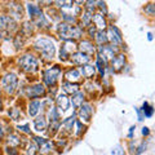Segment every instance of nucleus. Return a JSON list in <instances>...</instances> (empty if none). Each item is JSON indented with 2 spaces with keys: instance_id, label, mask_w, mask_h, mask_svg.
<instances>
[{
  "instance_id": "nucleus-1",
  "label": "nucleus",
  "mask_w": 155,
  "mask_h": 155,
  "mask_svg": "<svg viewBox=\"0 0 155 155\" xmlns=\"http://www.w3.org/2000/svg\"><path fill=\"white\" fill-rule=\"evenodd\" d=\"M57 32L64 41H67V40L74 41L75 39H80L81 35H83L81 27L72 26V25H69V23H65V22H61L60 25L57 26Z\"/></svg>"
},
{
  "instance_id": "nucleus-2",
  "label": "nucleus",
  "mask_w": 155,
  "mask_h": 155,
  "mask_svg": "<svg viewBox=\"0 0 155 155\" xmlns=\"http://www.w3.org/2000/svg\"><path fill=\"white\" fill-rule=\"evenodd\" d=\"M34 48L40 52V54L45 58V60H52L56 53V45L52 39L48 38H38L34 41Z\"/></svg>"
},
{
  "instance_id": "nucleus-3",
  "label": "nucleus",
  "mask_w": 155,
  "mask_h": 155,
  "mask_svg": "<svg viewBox=\"0 0 155 155\" xmlns=\"http://www.w3.org/2000/svg\"><path fill=\"white\" fill-rule=\"evenodd\" d=\"M18 65L21 70L26 74H35L39 70V61L38 58L31 54V53H26L18 60Z\"/></svg>"
},
{
  "instance_id": "nucleus-4",
  "label": "nucleus",
  "mask_w": 155,
  "mask_h": 155,
  "mask_svg": "<svg viewBox=\"0 0 155 155\" xmlns=\"http://www.w3.org/2000/svg\"><path fill=\"white\" fill-rule=\"evenodd\" d=\"M17 85H18V78L13 72H8V74H5L2 78V89L9 96L14 94V92L17 91Z\"/></svg>"
},
{
  "instance_id": "nucleus-5",
  "label": "nucleus",
  "mask_w": 155,
  "mask_h": 155,
  "mask_svg": "<svg viewBox=\"0 0 155 155\" xmlns=\"http://www.w3.org/2000/svg\"><path fill=\"white\" fill-rule=\"evenodd\" d=\"M61 75V67L60 66H52L49 69H47L43 71V81L44 85L47 87H54L58 81V78Z\"/></svg>"
},
{
  "instance_id": "nucleus-6",
  "label": "nucleus",
  "mask_w": 155,
  "mask_h": 155,
  "mask_svg": "<svg viewBox=\"0 0 155 155\" xmlns=\"http://www.w3.org/2000/svg\"><path fill=\"white\" fill-rule=\"evenodd\" d=\"M16 28L17 23L11 16H5V14L0 16V38H4L5 35L12 34Z\"/></svg>"
},
{
  "instance_id": "nucleus-7",
  "label": "nucleus",
  "mask_w": 155,
  "mask_h": 155,
  "mask_svg": "<svg viewBox=\"0 0 155 155\" xmlns=\"http://www.w3.org/2000/svg\"><path fill=\"white\" fill-rule=\"evenodd\" d=\"M45 93H47L45 85L41 83L32 84L30 87H27V88H25V94L27 98H39V97L45 96Z\"/></svg>"
},
{
  "instance_id": "nucleus-8",
  "label": "nucleus",
  "mask_w": 155,
  "mask_h": 155,
  "mask_svg": "<svg viewBox=\"0 0 155 155\" xmlns=\"http://www.w3.org/2000/svg\"><path fill=\"white\" fill-rule=\"evenodd\" d=\"M75 48H78V47L75 45V43L72 40L64 41V44L61 45V49H60V60L61 61L70 60V57L75 53Z\"/></svg>"
},
{
  "instance_id": "nucleus-9",
  "label": "nucleus",
  "mask_w": 155,
  "mask_h": 155,
  "mask_svg": "<svg viewBox=\"0 0 155 155\" xmlns=\"http://www.w3.org/2000/svg\"><path fill=\"white\" fill-rule=\"evenodd\" d=\"M107 38H109V41L113 43V47H120L123 45V38H122V32L116 26H110L107 28Z\"/></svg>"
},
{
  "instance_id": "nucleus-10",
  "label": "nucleus",
  "mask_w": 155,
  "mask_h": 155,
  "mask_svg": "<svg viewBox=\"0 0 155 155\" xmlns=\"http://www.w3.org/2000/svg\"><path fill=\"white\" fill-rule=\"evenodd\" d=\"M97 54H98V57L102 58V61L105 62V64H107L109 61H113L115 58V56H116L113 45L98 47V49H97Z\"/></svg>"
},
{
  "instance_id": "nucleus-11",
  "label": "nucleus",
  "mask_w": 155,
  "mask_h": 155,
  "mask_svg": "<svg viewBox=\"0 0 155 155\" xmlns=\"http://www.w3.org/2000/svg\"><path fill=\"white\" fill-rule=\"evenodd\" d=\"M92 114H93V109L89 104H83L79 107V111H78V116H79V120L81 123H89Z\"/></svg>"
},
{
  "instance_id": "nucleus-12",
  "label": "nucleus",
  "mask_w": 155,
  "mask_h": 155,
  "mask_svg": "<svg viewBox=\"0 0 155 155\" xmlns=\"http://www.w3.org/2000/svg\"><path fill=\"white\" fill-rule=\"evenodd\" d=\"M92 22H93V26L98 31H105L106 27H107L106 18L104 16V13H101V12H97V13L93 14V17H92Z\"/></svg>"
},
{
  "instance_id": "nucleus-13",
  "label": "nucleus",
  "mask_w": 155,
  "mask_h": 155,
  "mask_svg": "<svg viewBox=\"0 0 155 155\" xmlns=\"http://www.w3.org/2000/svg\"><path fill=\"white\" fill-rule=\"evenodd\" d=\"M69 106H70V98L65 93H61V94L57 96V98H56V107H57V110L60 111V113H64V111H66L67 109H69Z\"/></svg>"
},
{
  "instance_id": "nucleus-14",
  "label": "nucleus",
  "mask_w": 155,
  "mask_h": 155,
  "mask_svg": "<svg viewBox=\"0 0 155 155\" xmlns=\"http://www.w3.org/2000/svg\"><path fill=\"white\" fill-rule=\"evenodd\" d=\"M78 49H79V52L84 53L87 56H92L96 53V48L91 40H81L79 43V45H78Z\"/></svg>"
},
{
  "instance_id": "nucleus-15",
  "label": "nucleus",
  "mask_w": 155,
  "mask_h": 155,
  "mask_svg": "<svg viewBox=\"0 0 155 155\" xmlns=\"http://www.w3.org/2000/svg\"><path fill=\"white\" fill-rule=\"evenodd\" d=\"M89 56H87V54H84V53H81V52H75L74 54H72L71 57H70V61L72 62L74 65H78V66H84V65H87L89 62Z\"/></svg>"
},
{
  "instance_id": "nucleus-16",
  "label": "nucleus",
  "mask_w": 155,
  "mask_h": 155,
  "mask_svg": "<svg viewBox=\"0 0 155 155\" xmlns=\"http://www.w3.org/2000/svg\"><path fill=\"white\" fill-rule=\"evenodd\" d=\"M80 79H81V74H80V70L78 69H70L65 72V81L76 84Z\"/></svg>"
},
{
  "instance_id": "nucleus-17",
  "label": "nucleus",
  "mask_w": 155,
  "mask_h": 155,
  "mask_svg": "<svg viewBox=\"0 0 155 155\" xmlns=\"http://www.w3.org/2000/svg\"><path fill=\"white\" fill-rule=\"evenodd\" d=\"M124 65H125V56L122 54V53L116 54L114 60L111 61V67H113L114 72H119L124 67Z\"/></svg>"
},
{
  "instance_id": "nucleus-18",
  "label": "nucleus",
  "mask_w": 155,
  "mask_h": 155,
  "mask_svg": "<svg viewBox=\"0 0 155 155\" xmlns=\"http://www.w3.org/2000/svg\"><path fill=\"white\" fill-rule=\"evenodd\" d=\"M27 12H28V16H30L32 22L35 21V19H38L39 17L43 16L41 8L39 5H36V4H27Z\"/></svg>"
},
{
  "instance_id": "nucleus-19",
  "label": "nucleus",
  "mask_w": 155,
  "mask_h": 155,
  "mask_svg": "<svg viewBox=\"0 0 155 155\" xmlns=\"http://www.w3.org/2000/svg\"><path fill=\"white\" fill-rule=\"evenodd\" d=\"M48 127V120H47V116L41 115V116H38L36 119H34V129L36 132H43Z\"/></svg>"
},
{
  "instance_id": "nucleus-20",
  "label": "nucleus",
  "mask_w": 155,
  "mask_h": 155,
  "mask_svg": "<svg viewBox=\"0 0 155 155\" xmlns=\"http://www.w3.org/2000/svg\"><path fill=\"white\" fill-rule=\"evenodd\" d=\"M40 107H41V102L39 100H32L30 101V104L27 106V113L31 118H35V116L39 114L40 111Z\"/></svg>"
},
{
  "instance_id": "nucleus-21",
  "label": "nucleus",
  "mask_w": 155,
  "mask_h": 155,
  "mask_svg": "<svg viewBox=\"0 0 155 155\" xmlns=\"http://www.w3.org/2000/svg\"><path fill=\"white\" fill-rule=\"evenodd\" d=\"M9 11H11V17L13 19H19L23 17V13H22V7L19 5L18 3H11L9 4Z\"/></svg>"
},
{
  "instance_id": "nucleus-22",
  "label": "nucleus",
  "mask_w": 155,
  "mask_h": 155,
  "mask_svg": "<svg viewBox=\"0 0 155 155\" xmlns=\"http://www.w3.org/2000/svg\"><path fill=\"white\" fill-rule=\"evenodd\" d=\"M80 74H81L83 78H85V79H92V78L94 76V74H96V66L94 65H89V64L81 66L80 67Z\"/></svg>"
},
{
  "instance_id": "nucleus-23",
  "label": "nucleus",
  "mask_w": 155,
  "mask_h": 155,
  "mask_svg": "<svg viewBox=\"0 0 155 155\" xmlns=\"http://www.w3.org/2000/svg\"><path fill=\"white\" fill-rule=\"evenodd\" d=\"M53 149H54V142H52L51 140H45L41 145H39V153L41 155H51Z\"/></svg>"
},
{
  "instance_id": "nucleus-24",
  "label": "nucleus",
  "mask_w": 155,
  "mask_h": 155,
  "mask_svg": "<svg viewBox=\"0 0 155 155\" xmlns=\"http://www.w3.org/2000/svg\"><path fill=\"white\" fill-rule=\"evenodd\" d=\"M62 89H64V92L67 93V94H75V93H78V92L80 91V87H79V84L64 81V83H62Z\"/></svg>"
},
{
  "instance_id": "nucleus-25",
  "label": "nucleus",
  "mask_w": 155,
  "mask_h": 155,
  "mask_svg": "<svg viewBox=\"0 0 155 155\" xmlns=\"http://www.w3.org/2000/svg\"><path fill=\"white\" fill-rule=\"evenodd\" d=\"M8 145L11 147H18V146H21V143H22V140H21V137H19L18 134H16V133H9L8 134Z\"/></svg>"
},
{
  "instance_id": "nucleus-26",
  "label": "nucleus",
  "mask_w": 155,
  "mask_h": 155,
  "mask_svg": "<svg viewBox=\"0 0 155 155\" xmlns=\"http://www.w3.org/2000/svg\"><path fill=\"white\" fill-rule=\"evenodd\" d=\"M94 40H96V43H97V44H98L100 47L107 45L109 38H107V34H106V31H97L96 36H94Z\"/></svg>"
},
{
  "instance_id": "nucleus-27",
  "label": "nucleus",
  "mask_w": 155,
  "mask_h": 155,
  "mask_svg": "<svg viewBox=\"0 0 155 155\" xmlns=\"http://www.w3.org/2000/svg\"><path fill=\"white\" fill-rule=\"evenodd\" d=\"M71 102H72V106H74V107H80V106L84 104V93L79 91L78 93L72 94L71 96Z\"/></svg>"
},
{
  "instance_id": "nucleus-28",
  "label": "nucleus",
  "mask_w": 155,
  "mask_h": 155,
  "mask_svg": "<svg viewBox=\"0 0 155 155\" xmlns=\"http://www.w3.org/2000/svg\"><path fill=\"white\" fill-rule=\"evenodd\" d=\"M75 123H76V119H75V114H74V115L69 116L67 119H65L64 122L61 123V125L64 127L65 130H67V132H71L72 128H74V125H75Z\"/></svg>"
},
{
  "instance_id": "nucleus-29",
  "label": "nucleus",
  "mask_w": 155,
  "mask_h": 155,
  "mask_svg": "<svg viewBox=\"0 0 155 155\" xmlns=\"http://www.w3.org/2000/svg\"><path fill=\"white\" fill-rule=\"evenodd\" d=\"M141 111H142V114H143L145 118H151L153 114H154V107L149 102L145 101L143 105H142V107H141Z\"/></svg>"
},
{
  "instance_id": "nucleus-30",
  "label": "nucleus",
  "mask_w": 155,
  "mask_h": 155,
  "mask_svg": "<svg viewBox=\"0 0 155 155\" xmlns=\"http://www.w3.org/2000/svg\"><path fill=\"white\" fill-rule=\"evenodd\" d=\"M25 35H23L22 32H18L16 36H14V47L19 49V48H22L23 44H25Z\"/></svg>"
},
{
  "instance_id": "nucleus-31",
  "label": "nucleus",
  "mask_w": 155,
  "mask_h": 155,
  "mask_svg": "<svg viewBox=\"0 0 155 155\" xmlns=\"http://www.w3.org/2000/svg\"><path fill=\"white\" fill-rule=\"evenodd\" d=\"M26 153H27V155H36L39 153V146L35 142H28L27 147H26Z\"/></svg>"
},
{
  "instance_id": "nucleus-32",
  "label": "nucleus",
  "mask_w": 155,
  "mask_h": 155,
  "mask_svg": "<svg viewBox=\"0 0 155 155\" xmlns=\"http://www.w3.org/2000/svg\"><path fill=\"white\" fill-rule=\"evenodd\" d=\"M21 32L25 36H30L32 34V22H25L23 23V26L21 28Z\"/></svg>"
},
{
  "instance_id": "nucleus-33",
  "label": "nucleus",
  "mask_w": 155,
  "mask_h": 155,
  "mask_svg": "<svg viewBox=\"0 0 155 155\" xmlns=\"http://www.w3.org/2000/svg\"><path fill=\"white\" fill-rule=\"evenodd\" d=\"M8 114H9V118H11L12 120H18L19 118H21V111H19V109H17V107L9 109Z\"/></svg>"
},
{
  "instance_id": "nucleus-34",
  "label": "nucleus",
  "mask_w": 155,
  "mask_h": 155,
  "mask_svg": "<svg viewBox=\"0 0 155 155\" xmlns=\"http://www.w3.org/2000/svg\"><path fill=\"white\" fill-rule=\"evenodd\" d=\"M105 62L102 61V58L101 57H98L97 56V61H96V67L98 69V71H100V74L104 76V74H105Z\"/></svg>"
},
{
  "instance_id": "nucleus-35",
  "label": "nucleus",
  "mask_w": 155,
  "mask_h": 155,
  "mask_svg": "<svg viewBox=\"0 0 155 155\" xmlns=\"http://www.w3.org/2000/svg\"><path fill=\"white\" fill-rule=\"evenodd\" d=\"M143 12L149 14V16H155V4H147L143 8Z\"/></svg>"
},
{
  "instance_id": "nucleus-36",
  "label": "nucleus",
  "mask_w": 155,
  "mask_h": 155,
  "mask_svg": "<svg viewBox=\"0 0 155 155\" xmlns=\"http://www.w3.org/2000/svg\"><path fill=\"white\" fill-rule=\"evenodd\" d=\"M111 155H125V151L120 145H116V146L111 150Z\"/></svg>"
},
{
  "instance_id": "nucleus-37",
  "label": "nucleus",
  "mask_w": 155,
  "mask_h": 155,
  "mask_svg": "<svg viewBox=\"0 0 155 155\" xmlns=\"http://www.w3.org/2000/svg\"><path fill=\"white\" fill-rule=\"evenodd\" d=\"M17 129L22 133H26V134H31V129H30V125L25 124V125H17Z\"/></svg>"
},
{
  "instance_id": "nucleus-38",
  "label": "nucleus",
  "mask_w": 155,
  "mask_h": 155,
  "mask_svg": "<svg viewBox=\"0 0 155 155\" xmlns=\"http://www.w3.org/2000/svg\"><path fill=\"white\" fill-rule=\"evenodd\" d=\"M66 145V140L65 138H58V141L54 142V146L57 147L58 151H61V149H64Z\"/></svg>"
},
{
  "instance_id": "nucleus-39",
  "label": "nucleus",
  "mask_w": 155,
  "mask_h": 155,
  "mask_svg": "<svg viewBox=\"0 0 155 155\" xmlns=\"http://www.w3.org/2000/svg\"><path fill=\"white\" fill-rule=\"evenodd\" d=\"M145 149H146V143L142 142L137 149H136V154H134V155H141V154L145 151Z\"/></svg>"
},
{
  "instance_id": "nucleus-40",
  "label": "nucleus",
  "mask_w": 155,
  "mask_h": 155,
  "mask_svg": "<svg viewBox=\"0 0 155 155\" xmlns=\"http://www.w3.org/2000/svg\"><path fill=\"white\" fill-rule=\"evenodd\" d=\"M97 31H98V30H97V28L93 26V25H91V26H88V34H89V35L92 36V38H94L96 36V34H97Z\"/></svg>"
},
{
  "instance_id": "nucleus-41",
  "label": "nucleus",
  "mask_w": 155,
  "mask_h": 155,
  "mask_svg": "<svg viewBox=\"0 0 155 155\" xmlns=\"http://www.w3.org/2000/svg\"><path fill=\"white\" fill-rule=\"evenodd\" d=\"M97 4H98V7L101 9V13H105V14H107V8H106V3L104 2H97Z\"/></svg>"
},
{
  "instance_id": "nucleus-42",
  "label": "nucleus",
  "mask_w": 155,
  "mask_h": 155,
  "mask_svg": "<svg viewBox=\"0 0 155 155\" xmlns=\"http://www.w3.org/2000/svg\"><path fill=\"white\" fill-rule=\"evenodd\" d=\"M5 153H7L8 155H18L17 150L14 149V147H7V149H5Z\"/></svg>"
},
{
  "instance_id": "nucleus-43",
  "label": "nucleus",
  "mask_w": 155,
  "mask_h": 155,
  "mask_svg": "<svg viewBox=\"0 0 155 155\" xmlns=\"http://www.w3.org/2000/svg\"><path fill=\"white\" fill-rule=\"evenodd\" d=\"M136 113H137V116H138V120L140 122H142L143 120V114H142V111H141V109H138V107H136Z\"/></svg>"
},
{
  "instance_id": "nucleus-44",
  "label": "nucleus",
  "mask_w": 155,
  "mask_h": 155,
  "mask_svg": "<svg viewBox=\"0 0 155 155\" xmlns=\"http://www.w3.org/2000/svg\"><path fill=\"white\" fill-rule=\"evenodd\" d=\"M129 151H130V154H132V155L136 154V146H133V141L129 142Z\"/></svg>"
},
{
  "instance_id": "nucleus-45",
  "label": "nucleus",
  "mask_w": 155,
  "mask_h": 155,
  "mask_svg": "<svg viewBox=\"0 0 155 155\" xmlns=\"http://www.w3.org/2000/svg\"><path fill=\"white\" fill-rule=\"evenodd\" d=\"M4 133H5V129H4L3 123L0 122V138H3V137H4Z\"/></svg>"
},
{
  "instance_id": "nucleus-46",
  "label": "nucleus",
  "mask_w": 155,
  "mask_h": 155,
  "mask_svg": "<svg viewBox=\"0 0 155 155\" xmlns=\"http://www.w3.org/2000/svg\"><path fill=\"white\" fill-rule=\"evenodd\" d=\"M134 129H136L134 125H132V127L129 128V132H128V138H132V137H133V132H134Z\"/></svg>"
},
{
  "instance_id": "nucleus-47",
  "label": "nucleus",
  "mask_w": 155,
  "mask_h": 155,
  "mask_svg": "<svg viewBox=\"0 0 155 155\" xmlns=\"http://www.w3.org/2000/svg\"><path fill=\"white\" fill-rule=\"evenodd\" d=\"M149 133H150V129L147 127H143L142 128V134L143 136H149Z\"/></svg>"
},
{
  "instance_id": "nucleus-48",
  "label": "nucleus",
  "mask_w": 155,
  "mask_h": 155,
  "mask_svg": "<svg viewBox=\"0 0 155 155\" xmlns=\"http://www.w3.org/2000/svg\"><path fill=\"white\" fill-rule=\"evenodd\" d=\"M147 40H150V41L153 40V34H151V32H149V34H147Z\"/></svg>"
},
{
  "instance_id": "nucleus-49",
  "label": "nucleus",
  "mask_w": 155,
  "mask_h": 155,
  "mask_svg": "<svg viewBox=\"0 0 155 155\" xmlns=\"http://www.w3.org/2000/svg\"><path fill=\"white\" fill-rule=\"evenodd\" d=\"M0 109H2V87H0Z\"/></svg>"
},
{
  "instance_id": "nucleus-50",
  "label": "nucleus",
  "mask_w": 155,
  "mask_h": 155,
  "mask_svg": "<svg viewBox=\"0 0 155 155\" xmlns=\"http://www.w3.org/2000/svg\"><path fill=\"white\" fill-rule=\"evenodd\" d=\"M25 155H27V154H25Z\"/></svg>"
}]
</instances>
